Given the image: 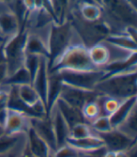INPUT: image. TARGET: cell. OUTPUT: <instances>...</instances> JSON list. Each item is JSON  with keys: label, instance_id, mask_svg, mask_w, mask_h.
<instances>
[{"label": "cell", "instance_id": "1", "mask_svg": "<svg viewBox=\"0 0 137 157\" xmlns=\"http://www.w3.org/2000/svg\"><path fill=\"white\" fill-rule=\"evenodd\" d=\"M136 69L107 75H104L96 87L95 91L101 95L110 96L120 100L137 96Z\"/></svg>", "mask_w": 137, "mask_h": 157}, {"label": "cell", "instance_id": "2", "mask_svg": "<svg viewBox=\"0 0 137 157\" xmlns=\"http://www.w3.org/2000/svg\"><path fill=\"white\" fill-rule=\"evenodd\" d=\"M77 37L78 34L68 19L61 24L53 23L50 25L47 36L49 67L56 62L59 56L72 44L82 41L81 39L75 40Z\"/></svg>", "mask_w": 137, "mask_h": 157}, {"label": "cell", "instance_id": "3", "mask_svg": "<svg viewBox=\"0 0 137 157\" xmlns=\"http://www.w3.org/2000/svg\"><path fill=\"white\" fill-rule=\"evenodd\" d=\"M96 68L88 56V48L82 41L74 42L68 47L53 65L49 67L50 72L60 71H94Z\"/></svg>", "mask_w": 137, "mask_h": 157}, {"label": "cell", "instance_id": "4", "mask_svg": "<svg viewBox=\"0 0 137 157\" xmlns=\"http://www.w3.org/2000/svg\"><path fill=\"white\" fill-rule=\"evenodd\" d=\"M26 38L27 30L25 28H21L15 35L6 39L3 44L2 50L8 69V76L24 65Z\"/></svg>", "mask_w": 137, "mask_h": 157}, {"label": "cell", "instance_id": "5", "mask_svg": "<svg viewBox=\"0 0 137 157\" xmlns=\"http://www.w3.org/2000/svg\"><path fill=\"white\" fill-rule=\"evenodd\" d=\"M57 73L62 83L84 90H95L97 85L104 76L102 70L94 71H60Z\"/></svg>", "mask_w": 137, "mask_h": 157}, {"label": "cell", "instance_id": "6", "mask_svg": "<svg viewBox=\"0 0 137 157\" xmlns=\"http://www.w3.org/2000/svg\"><path fill=\"white\" fill-rule=\"evenodd\" d=\"M102 10H106L108 15L116 25H121L123 29L128 25L136 24V8L131 0H102Z\"/></svg>", "mask_w": 137, "mask_h": 157}, {"label": "cell", "instance_id": "7", "mask_svg": "<svg viewBox=\"0 0 137 157\" xmlns=\"http://www.w3.org/2000/svg\"><path fill=\"white\" fill-rule=\"evenodd\" d=\"M99 136L102 139L106 151H129L136 147V139L131 138L116 128L107 133L99 134Z\"/></svg>", "mask_w": 137, "mask_h": 157}, {"label": "cell", "instance_id": "8", "mask_svg": "<svg viewBox=\"0 0 137 157\" xmlns=\"http://www.w3.org/2000/svg\"><path fill=\"white\" fill-rule=\"evenodd\" d=\"M98 96L99 93L95 90H84L63 84L58 99L63 100L68 105L81 110L87 102L97 98Z\"/></svg>", "mask_w": 137, "mask_h": 157}, {"label": "cell", "instance_id": "9", "mask_svg": "<svg viewBox=\"0 0 137 157\" xmlns=\"http://www.w3.org/2000/svg\"><path fill=\"white\" fill-rule=\"evenodd\" d=\"M29 128V117L25 114L8 108L3 129L7 135H21L25 134Z\"/></svg>", "mask_w": 137, "mask_h": 157}, {"label": "cell", "instance_id": "10", "mask_svg": "<svg viewBox=\"0 0 137 157\" xmlns=\"http://www.w3.org/2000/svg\"><path fill=\"white\" fill-rule=\"evenodd\" d=\"M29 126L40 138L46 142L52 151H54L57 150V147L53 124L51 119L48 116L29 118Z\"/></svg>", "mask_w": 137, "mask_h": 157}, {"label": "cell", "instance_id": "11", "mask_svg": "<svg viewBox=\"0 0 137 157\" xmlns=\"http://www.w3.org/2000/svg\"><path fill=\"white\" fill-rule=\"evenodd\" d=\"M49 81V61L47 58L42 56L39 62V66L35 76L32 79L31 85L37 91L40 100L43 102L46 106L47 100V89Z\"/></svg>", "mask_w": 137, "mask_h": 157}, {"label": "cell", "instance_id": "12", "mask_svg": "<svg viewBox=\"0 0 137 157\" xmlns=\"http://www.w3.org/2000/svg\"><path fill=\"white\" fill-rule=\"evenodd\" d=\"M48 117L51 119L54 136H56L57 147L59 148L65 144H67V140L68 138V134H70V127L61 116L60 112L54 105L48 114Z\"/></svg>", "mask_w": 137, "mask_h": 157}, {"label": "cell", "instance_id": "13", "mask_svg": "<svg viewBox=\"0 0 137 157\" xmlns=\"http://www.w3.org/2000/svg\"><path fill=\"white\" fill-rule=\"evenodd\" d=\"M24 146L36 157H50L53 153L46 142L40 138L30 126L25 133Z\"/></svg>", "mask_w": 137, "mask_h": 157}, {"label": "cell", "instance_id": "14", "mask_svg": "<svg viewBox=\"0 0 137 157\" xmlns=\"http://www.w3.org/2000/svg\"><path fill=\"white\" fill-rule=\"evenodd\" d=\"M25 54L36 55L39 56H49L47 40L42 35L33 31H27V38L25 41Z\"/></svg>", "mask_w": 137, "mask_h": 157}, {"label": "cell", "instance_id": "15", "mask_svg": "<svg viewBox=\"0 0 137 157\" xmlns=\"http://www.w3.org/2000/svg\"><path fill=\"white\" fill-rule=\"evenodd\" d=\"M135 108H137V96H131L123 99L117 110L111 116H109L113 128L118 127L131 115V113Z\"/></svg>", "mask_w": 137, "mask_h": 157}, {"label": "cell", "instance_id": "16", "mask_svg": "<svg viewBox=\"0 0 137 157\" xmlns=\"http://www.w3.org/2000/svg\"><path fill=\"white\" fill-rule=\"evenodd\" d=\"M88 56L92 64L100 70H102L110 62V52L103 40L88 47Z\"/></svg>", "mask_w": 137, "mask_h": 157}, {"label": "cell", "instance_id": "17", "mask_svg": "<svg viewBox=\"0 0 137 157\" xmlns=\"http://www.w3.org/2000/svg\"><path fill=\"white\" fill-rule=\"evenodd\" d=\"M20 29L21 25L16 15L9 8L0 11V34L8 39L15 35Z\"/></svg>", "mask_w": 137, "mask_h": 157}, {"label": "cell", "instance_id": "18", "mask_svg": "<svg viewBox=\"0 0 137 157\" xmlns=\"http://www.w3.org/2000/svg\"><path fill=\"white\" fill-rule=\"evenodd\" d=\"M67 144L71 145L74 149H76L79 152H88L99 150L104 147V143L102 139L99 136V135H92L84 138L80 139H71L68 138Z\"/></svg>", "mask_w": 137, "mask_h": 157}, {"label": "cell", "instance_id": "19", "mask_svg": "<svg viewBox=\"0 0 137 157\" xmlns=\"http://www.w3.org/2000/svg\"><path fill=\"white\" fill-rule=\"evenodd\" d=\"M62 81L57 73L50 72L49 71V81L47 89V100H46V110L47 116L51 109L54 106L58 100L62 89Z\"/></svg>", "mask_w": 137, "mask_h": 157}, {"label": "cell", "instance_id": "20", "mask_svg": "<svg viewBox=\"0 0 137 157\" xmlns=\"http://www.w3.org/2000/svg\"><path fill=\"white\" fill-rule=\"evenodd\" d=\"M106 44L113 45L117 48L129 51V52H137L136 39L131 38V36L125 34L124 32L119 33H111L109 34L104 40Z\"/></svg>", "mask_w": 137, "mask_h": 157}, {"label": "cell", "instance_id": "21", "mask_svg": "<svg viewBox=\"0 0 137 157\" xmlns=\"http://www.w3.org/2000/svg\"><path fill=\"white\" fill-rule=\"evenodd\" d=\"M54 105L57 106V108L61 114V116L63 117V119L65 120V121L70 128L80 122H87L83 117V114H82L81 110L68 105L63 100L58 99Z\"/></svg>", "mask_w": 137, "mask_h": 157}, {"label": "cell", "instance_id": "22", "mask_svg": "<svg viewBox=\"0 0 137 157\" xmlns=\"http://www.w3.org/2000/svg\"><path fill=\"white\" fill-rule=\"evenodd\" d=\"M102 8L94 2H87L78 6L79 17L88 23H94L102 18Z\"/></svg>", "mask_w": 137, "mask_h": 157}, {"label": "cell", "instance_id": "23", "mask_svg": "<svg viewBox=\"0 0 137 157\" xmlns=\"http://www.w3.org/2000/svg\"><path fill=\"white\" fill-rule=\"evenodd\" d=\"M56 23H63L68 20L71 9L70 0H50Z\"/></svg>", "mask_w": 137, "mask_h": 157}, {"label": "cell", "instance_id": "24", "mask_svg": "<svg viewBox=\"0 0 137 157\" xmlns=\"http://www.w3.org/2000/svg\"><path fill=\"white\" fill-rule=\"evenodd\" d=\"M17 94L21 101L29 107H32L39 101H42L31 84L22 85L17 87Z\"/></svg>", "mask_w": 137, "mask_h": 157}, {"label": "cell", "instance_id": "25", "mask_svg": "<svg viewBox=\"0 0 137 157\" xmlns=\"http://www.w3.org/2000/svg\"><path fill=\"white\" fill-rule=\"evenodd\" d=\"M21 135H7L3 134L0 136V156H5L9 153L14 151L18 144L21 142Z\"/></svg>", "mask_w": 137, "mask_h": 157}, {"label": "cell", "instance_id": "26", "mask_svg": "<svg viewBox=\"0 0 137 157\" xmlns=\"http://www.w3.org/2000/svg\"><path fill=\"white\" fill-rule=\"evenodd\" d=\"M31 82H32V79H31L29 73L27 72L26 69L23 66L20 69H18L16 72L9 75L4 81L3 85L19 87V86H22V85L31 84Z\"/></svg>", "mask_w": 137, "mask_h": 157}, {"label": "cell", "instance_id": "27", "mask_svg": "<svg viewBox=\"0 0 137 157\" xmlns=\"http://www.w3.org/2000/svg\"><path fill=\"white\" fill-rule=\"evenodd\" d=\"M97 98L87 102L85 104V105L83 106V108L81 109V112L83 114V117L87 123H90L96 118H98L99 116H102L101 106L99 105Z\"/></svg>", "mask_w": 137, "mask_h": 157}, {"label": "cell", "instance_id": "28", "mask_svg": "<svg viewBox=\"0 0 137 157\" xmlns=\"http://www.w3.org/2000/svg\"><path fill=\"white\" fill-rule=\"evenodd\" d=\"M136 113H137V108H135L131 115L123 121L118 127H117L116 129L119 130L123 134H125L126 136H130L131 138L136 139L137 136V124H136Z\"/></svg>", "mask_w": 137, "mask_h": 157}, {"label": "cell", "instance_id": "29", "mask_svg": "<svg viewBox=\"0 0 137 157\" xmlns=\"http://www.w3.org/2000/svg\"><path fill=\"white\" fill-rule=\"evenodd\" d=\"M92 135H98L96 134L91 128L90 124L87 122H80L72 127L70 128V134H68V138L71 139H80L84 138Z\"/></svg>", "mask_w": 137, "mask_h": 157}, {"label": "cell", "instance_id": "30", "mask_svg": "<svg viewBox=\"0 0 137 157\" xmlns=\"http://www.w3.org/2000/svg\"><path fill=\"white\" fill-rule=\"evenodd\" d=\"M89 124L93 129V131L98 135L107 133L109 131H111L112 129H114L112 123L110 121V118L104 115H102V116H99L98 118H96Z\"/></svg>", "mask_w": 137, "mask_h": 157}, {"label": "cell", "instance_id": "31", "mask_svg": "<svg viewBox=\"0 0 137 157\" xmlns=\"http://www.w3.org/2000/svg\"><path fill=\"white\" fill-rule=\"evenodd\" d=\"M40 59H42V56H36V55L25 54L23 66L26 69L27 72L29 73V75L31 76V79H33V77L35 76V75L37 73L38 68L39 66Z\"/></svg>", "mask_w": 137, "mask_h": 157}, {"label": "cell", "instance_id": "32", "mask_svg": "<svg viewBox=\"0 0 137 157\" xmlns=\"http://www.w3.org/2000/svg\"><path fill=\"white\" fill-rule=\"evenodd\" d=\"M79 151L68 144H65L53 151V157H78Z\"/></svg>", "mask_w": 137, "mask_h": 157}, {"label": "cell", "instance_id": "33", "mask_svg": "<svg viewBox=\"0 0 137 157\" xmlns=\"http://www.w3.org/2000/svg\"><path fill=\"white\" fill-rule=\"evenodd\" d=\"M106 152L105 147L101 148L99 150H96L93 151L88 152H80L78 157H104V153Z\"/></svg>", "mask_w": 137, "mask_h": 157}, {"label": "cell", "instance_id": "34", "mask_svg": "<svg viewBox=\"0 0 137 157\" xmlns=\"http://www.w3.org/2000/svg\"><path fill=\"white\" fill-rule=\"evenodd\" d=\"M7 77H8V69L6 63L4 62L0 64V86L3 85Z\"/></svg>", "mask_w": 137, "mask_h": 157}, {"label": "cell", "instance_id": "35", "mask_svg": "<svg viewBox=\"0 0 137 157\" xmlns=\"http://www.w3.org/2000/svg\"><path fill=\"white\" fill-rule=\"evenodd\" d=\"M23 4L28 12L35 10V0H23Z\"/></svg>", "mask_w": 137, "mask_h": 157}, {"label": "cell", "instance_id": "36", "mask_svg": "<svg viewBox=\"0 0 137 157\" xmlns=\"http://www.w3.org/2000/svg\"><path fill=\"white\" fill-rule=\"evenodd\" d=\"M24 142H25V141H24ZM17 157H36V156H34L32 153H30L29 151L25 148V146H24L23 150L21 151V152L18 154Z\"/></svg>", "mask_w": 137, "mask_h": 157}, {"label": "cell", "instance_id": "37", "mask_svg": "<svg viewBox=\"0 0 137 157\" xmlns=\"http://www.w3.org/2000/svg\"><path fill=\"white\" fill-rule=\"evenodd\" d=\"M3 46V45H2ZM2 46L0 47V64L5 62V59H4V55H3V50H2Z\"/></svg>", "mask_w": 137, "mask_h": 157}, {"label": "cell", "instance_id": "38", "mask_svg": "<svg viewBox=\"0 0 137 157\" xmlns=\"http://www.w3.org/2000/svg\"><path fill=\"white\" fill-rule=\"evenodd\" d=\"M6 39H7V38H5L4 36H2L1 34H0V47H1V46L3 45V44H4L5 40H6Z\"/></svg>", "mask_w": 137, "mask_h": 157}, {"label": "cell", "instance_id": "39", "mask_svg": "<svg viewBox=\"0 0 137 157\" xmlns=\"http://www.w3.org/2000/svg\"><path fill=\"white\" fill-rule=\"evenodd\" d=\"M11 0H0V4H5V5H8Z\"/></svg>", "mask_w": 137, "mask_h": 157}, {"label": "cell", "instance_id": "40", "mask_svg": "<svg viewBox=\"0 0 137 157\" xmlns=\"http://www.w3.org/2000/svg\"><path fill=\"white\" fill-rule=\"evenodd\" d=\"M4 134V129H3V126L0 125V136H2Z\"/></svg>", "mask_w": 137, "mask_h": 157}, {"label": "cell", "instance_id": "41", "mask_svg": "<svg viewBox=\"0 0 137 157\" xmlns=\"http://www.w3.org/2000/svg\"><path fill=\"white\" fill-rule=\"evenodd\" d=\"M50 157H53V153H52V154H51V156H50Z\"/></svg>", "mask_w": 137, "mask_h": 157}]
</instances>
